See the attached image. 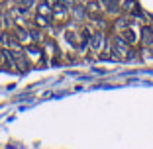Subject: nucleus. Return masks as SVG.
<instances>
[{"mask_svg":"<svg viewBox=\"0 0 153 149\" xmlns=\"http://www.w3.org/2000/svg\"><path fill=\"white\" fill-rule=\"evenodd\" d=\"M20 4H24V6H32V4H33V0H20Z\"/></svg>","mask_w":153,"mask_h":149,"instance_id":"obj_1","label":"nucleus"},{"mask_svg":"<svg viewBox=\"0 0 153 149\" xmlns=\"http://www.w3.org/2000/svg\"><path fill=\"white\" fill-rule=\"evenodd\" d=\"M47 2H49L51 6H55V4H57V0H47Z\"/></svg>","mask_w":153,"mask_h":149,"instance_id":"obj_2","label":"nucleus"}]
</instances>
